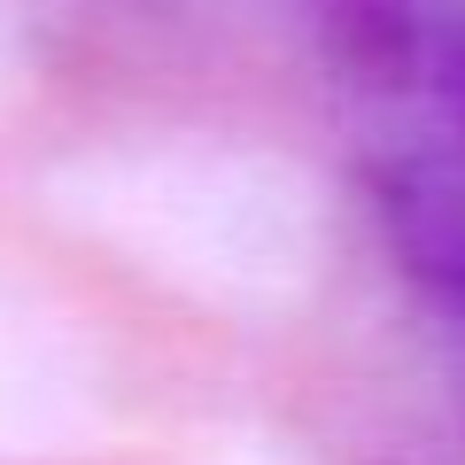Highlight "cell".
<instances>
[{
    "label": "cell",
    "mask_w": 465,
    "mask_h": 465,
    "mask_svg": "<svg viewBox=\"0 0 465 465\" xmlns=\"http://www.w3.org/2000/svg\"><path fill=\"white\" fill-rule=\"evenodd\" d=\"M101 427V372L47 295L0 272V465H47Z\"/></svg>",
    "instance_id": "7a4b0ae2"
},
{
    "label": "cell",
    "mask_w": 465,
    "mask_h": 465,
    "mask_svg": "<svg viewBox=\"0 0 465 465\" xmlns=\"http://www.w3.org/2000/svg\"><path fill=\"white\" fill-rule=\"evenodd\" d=\"M0 63H8V39H0Z\"/></svg>",
    "instance_id": "3957f363"
},
{
    "label": "cell",
    "mask_w": 465,
    "mask_h": 465,
    "mask_svg": "<svg viewBox=\"0 0 465 465\" xmlns=\"http://www.w3.org/2000/svg\"><path fill=\"white\" fill-rule=\"evenodd\" d=\"M63 217L124 249L155 280L217 302H280L318 272V194L249 148H116L54 179Z\"/></svg>",
    "instance_id": "6da1fadb"
}]
</instances>
